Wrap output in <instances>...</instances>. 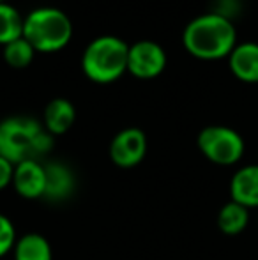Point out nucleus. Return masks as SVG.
<instances>
[{"instance_id": "f257e3e1", "label": "nucleus", "mask_w": 258, "mask_h": 260, "mask_svg": "<svg viewBox=\"0 0 258 260\" xmlns=\"http://www.w3.org/2000/svg\"><path fill=\"white\" fill-rule=\"evenodd\" d=\"M182 45L186 52L200 60L228 58L237 46V30L232 20L217 13L200 14L184 27Z\"/></svg>"}, {"instance_id": "f03ea898", "label": "nucleus", "mask_w": 258, "mask_h": 260, "mask_svg": "<svg viewBox=\"0 0 258 260\" xmlns=\"http://www.w3.org/2000/svg\"><path fill=\"white\" fill-rule=\"evenodd\" d=\"M53 138L34 117L16 115L0 120V156L13 165L39 161L53 149Z\"/></svg>"}, {"instance_id": "7ed1b4c3", "label": "nucleus", "mask_w": 258, "mask_h": 260, "mask_svg": "<svg viewBox=\"0 0 258 260\" xmlns=\"http://www.w3.org/2000/svg\"><path fill=\"white\" fill-rule=\"evenodd\" d=\"M129 45L117 36H99L87 45L82 55V71L90 82L114 83L128 71Z\"/></svg>"}, {"instance_id": "20e7f679", "label": "nucleus", "mask_w": 258, "mask_h": 260, "mask_svg": "<svg viewBox=\"0 0 258 260\" xmlns=\"http://www.w3.org/2000/svg\"><path fill=\"white\" fill-rule=\"evenodd\" d=\"M23 38L35 52H60L72 39V21L59 7H35L25 16Z\"/></svg>"}, {"instance_id": "39448f33", "label": "nucleus", "mask_w": 258, "mask_h": 260, "mask_svg": "<svg viewBox=\"0 0 258 260\" xmlns=\"http://www.w3.org/2000/svg\"><path fill=\"white\" fill-rule=\"evenodd\" d=\"M196 145L210 163L219 167H232L239 163L246 149L244 138L237 131L219 124L203 127L198 133Z\"/></svg>"}, {"instance_id": "423d86ee", "label": "nucleus", "mask_w": 258, "mask_h": 260, "mask_svg": "<svg viewBox=\"0 0 258 260\" xmlns=\"http://www.w3.org/2000/svg\"><path fill=\"white\" fill-rule=\"evenodd\" d=\"M166 62H168V57L159 43L151 41V39H140L129 45L128 73H131L134 78H156L165 71Z\"/></svg>"}, {"instance_id": "0eeeda50", "label": "nucleus", "mask_w": 258, "mask_h": 260, "mask_svg": "<svg viewBox=\"0 0 258 260\" xmlns=\"http://www.w3.org/2000/svg\"><path fill=\"white\" fill-rule=\"evenodd\" d=\"M110 159L119 168H133L147 154V137L140 127H126L110 142Z\"/></svg>"}, {"instance_id": "6e6552de", "label": "nucleus", "mask_w": 258, "mask_h": 260, "mask_svg": "<svg viewBox=\"0 0 258 260\" xmlns=\"http://www.w3.org/2000/svg\"><path fill=\"white\" fill-rule=\"evenodd\" d=\"M13 188L21 199L35 200L45 197L46 168L41 161L27 159L14 165Z\"/></svg>"}, {"instance_id": "1a4fd4ad", "label": "nucleus", "mask_w": 258, "mask_h": 260, "mask_svg": "<svg viewBox=\"0 0 258 260\" xmlns=\"http://www.w3.org/2000/svg\"><path fill=\"white\" fill-rule=\"evenodd\" d=\"M228 68L241 82L258 83V43H237V46L228 55Z\"/></svg>"}, {"instance_id": "9d476101", "label": "nucleus", "mask_w": 258, "mask_h": 260, "mask_svg": "<svg viewBox=\"0 0 258 260\" xmlns=\"http://www.w3.org/2000/svg\"><path fill=\"white\" fill-rule=\"evenodd\" d=\"M46 189L43 199L50 202H64L75 193L76 179L72 170L60 161L46 163Z\"/></svg>"}, {"instance_id": "9b49d317", "label": "nucleus", "mask_w": 258, "mask_h": 260, "mask_svg": "<svg viewBox=\"0 0 258 260\" xmlns=\"http://www.w3.org/2000/svg\"><path fill=\"white\" fill-rule=\"evenodd\" d=\"M230 197L241 206L258 209V165H246L235 172L230 181Z\"/></svg>"}, {"instance_id": "f8f14e48", "label": "nucleus", "mask_w": 258, "mask_h": 260, "mask_svg": "<svg viewBox=\"0 0 258 260\" xmlns=\"http://www.w3.org/2000/svg\"><path fill=\"white\" fill-rule=\"evenodd\" d=\"M76 120V108L65 98H55L43 112V126L52 137L65 135Z\"/></svg>"}, {"instance_id": "ddd939ff", "label": "nucleus", "mask_w": 258, "mask_h": 260, "mask_svg": "<svg viewBox=\"0 0 258 260\" xmlns=\"http://www.w3.org/2000/svg\"><path fill=\"white\" fill-rule=\"evenodd\" d=\"M14 260H53V251L48 239L41 234H25L16 241L13 250Z\"/></svg>"}, {"instance_id": "4468645a", "label": "nucleus", "mask_w": 258, "mask_h": 260, "mask_svg": "<svg viewBox=\"0 0 258 260\" xmlns=\"http://www.w3.org/2000/svg\"><path fill=\"white\" fill-rule=\"evenodd\" d=\"M249 223V209L241 204L227 202L217 212V226L225 236H239L246 230Z\"/></svg>"}, {"instance_id": "2eb2a0df", "label": "nucleus", "mask_w": 258, "mask_h": 260, "mask_svg": "<svg viewBox=\"0 0 258 260\" xmlns=\"http://www.w3.org/2000/svg\"><path fill=\"white\" fill-rule=\"evenodd\" d=\"M25 16L9 2H0V46L23 38Z\"/></svg>"}, {"instance_id": "dca6fc26", "label": "nucleus", "mask_w": 258, "mask_h": 260, "mask_svg": "<svg viewBox=\"0 0 258 260\" xmlns=\"http://www.w3.org/2000/svg\"><path fill=\"white\" fill-rule=\"evenodd\" d=\"M4 48V60L9 68L13 69H25L32 64L35 57V50L30 43L27 41L25 38H20L16 41L9 43V45L2 46Z\"/></svg>"}, {"instance_id": "f3484780", "label": "nucleus", "mask_w": 258, "mask_h": 260, "mask_svg": "<svg viewBox=\"0 0 258 260\" xmlns=\"http://www.w3.org/2000/svg\"><path fill=\"white\" fill-rule=\"evenodd\" d=\"M16 241V226L11 221V218L0 212V258L14 250Z\"/></svg>"}, {"instance_id": "a211bd4d", "label": "nucleus", "mask_w": 258, "mask_h": 260, "mask_svg": "<svg viewBox=\"0 0 258 260\" xmlns=\"http://www.w3.org/2000/svg\"><path fill=\"white\" fill-rule=\"evenodd\" d=\"M239 9H241V2H239V0H217L212 13H217V14H221V16L232 20V18L239 13Z\"/></svg>"}, {"instance_id": "6ab92c4d", "label": "nucleus", "mask_w": 258, "mask_h": 260, "mask_svg": "<svg viewBox=\"0 0 258 260\" xmlns=\"http://www.w3.org/2000/svg\"><path fill=\"white\" fill-rule=\"evenodd\" d=\"M13 174H14V165L9 163L6 157L0 156V191L13 184Z\"/></svg>"}, {"instance_id": "aec40b11", "label": "nucleus", "mask_w": 258, "mask_h": 260, "mask_svg": "<svg viewBox=\"0 0 258 260\" xmlns=\"http://www.w3.org/2000/svg\"><path fill=\"white\" fill-rule=\"evenodd\" d=\"M0 2H9V0H0Z\"/></svg>"}]
</instances>
